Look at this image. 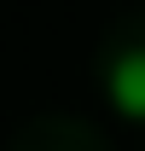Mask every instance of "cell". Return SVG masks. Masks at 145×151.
Instances as JSON below:
<instances>
[{"label": "cell", "instance_id": "cell-1", "mask_svg": "<svg viewBox=\"0 0 145 151\" xmlns=\"http://www.w3.org/2000/svg\"><path fill=\"white\" fill-rule=\"evenodd\" d=\"M105 93H110V111L122 116V122H145V47L110 58Z\"/></svg>", "mask_w": 145, "mask_h": 151}]
</instances>
